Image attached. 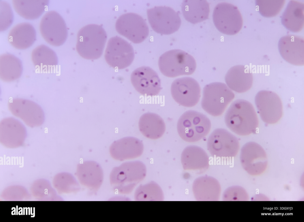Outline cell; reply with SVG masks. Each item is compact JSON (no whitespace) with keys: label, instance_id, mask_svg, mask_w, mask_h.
Masks as SVG:
<instances>
[{"label":"cell","instance_id":"cell-15","mask_svg":"<svg viewBox=\"0 0 304 222\" xmlns=\"http://www.w3.org/2000/svg\"><path fill=\"white\" fill-rule=\"evenodd\" d=\"M12 114L22 119L31 127L42 125L45 120V115L41 107L35 102L21 98L10 100L8 104Z\"/></svg>","mask_w":304,"mask_h":222},{"label":"cell","instance_id":"cell-13","mask_svg":"<svg viewBox=\"0 0 304 222\" xmlns=\"http://www.w3.org/2000/svg\"><path fill=\"white\" fill-rule=\"evenodd\" d=\"M255 103L261 118L265 123H276L282 117V103L276 93L269 90L260 91L255 97Z\"/></svg>","mask_w":304,"mask_h":222},{"label":"cell","instance_id":"cell-22","mask_svg":"<svg viewBox=\"0 0 304 222\" xmlns=\"http://www.w3.org/2000/svg\"><path fill=\"white\" fill-rule=\"evenodd\" d=\"M181 163L185 170L202 172L209 166V158L206 152L202 148L194 145L186 147L181 157Z\"/></svg>","mask_w":304,"mask_h":222},{"label":"cell","instance_id":"cell-20","mask_svg":"<svg viewBox=\"0 0 304 222\" xmlns=\"http://www.w3.org/2000/svg\"><path fill=\"white\" fill-rule=\"evenodd\" d=\"M143 149L141 141L134 137H127L114 141L110 146L109 152L113 158L123 161L140 157Z\"/></svg>","mask_w":304,"mask_h":222},{"label":"cell","instance_id":"cell-24","mask_svg":"<svg viewBox=\"0 0 304 222\" xmlns=\"http://www.w3.org/2000/svg\"><path fill=\"white\" fill-rule=\"evenodd\" d=\"M36 37V31L33 25L29 23L23 22L17 24L11 29L8 39L13 47L23 50L31 46Z\"/></svg>","mask_w":304,"mask_h":222},{"label":"cell","instance_id":"cell-30","mask_svg":"<svg viewBox=\"0 0 304 222\" xmlns=\"http://www.w3.org/2000/svg\"><path fill=\"white\" fill-rule=\"evenodd\" d=\"M23 72L21 60L14 55L5 53L0 56V78L5 82H10L18 79Z\"/></svg>","mask_w":304,"mask_h":222},{"label":"cell","instance_id":"cell-1","mask_svg":"<svg viewBox=\"0 0 304 222\" xmlns=\"http://www.w3.org/2000/svg\"><path fill=\"white\" fill-rule=\"evenodd\" d=\"M224 121L227 127L235 134L242 136L256 132L258 119L252 105L243 99L237 100L227 111Z\"/></svg>","mask_w":304,"mask_h":222},{"label":"cell","instance_id":"cell-25","mask_svg":"<svg viewBox=\"0 0 304 222\" xmlns=\"http://www.w3.org/2000/svg\"><path fill=\"white\" fill-rule=\"evenodd\" d=\"M281 22L288 30L293 32L301 31L304 25V3L291 0L281 16Z\"/></svg>","mask_w":304,"mask_h":222},{"label":"cell","instance_id":"cell-33","mask_svg":"<svg viewBox=\"0 0 304 222\" xmlns=\"http://www.w3.org/2000/svg\"><path fill=\"white\" fill-rule=\"evenodd\" d=\"M135 198L137 200L163 199L162 192L156 184L151 183L139 187L135 193Z\"/></svg>","mask_w":304,"mask_h":222},{"label":"cell","instance_id":"cell-9","mask_svg":"<svg viewBox=\"0 0 304 222\" xmlns=\"http://www.w3.org/2000/svg\"><path fill=\"white\" fill-rule=\"evenodd\" d=\"M207 147L213 157L230 158L236 155L240 144L235 136L225 129L218 128L214 130L209 136Z\"/></svg>","mask_w":304,"mask_h":222},{"label":"cell","instance_id":"cell-27","mask_svg":"<svg viewBox=\"0 0 304 222\" xmlns=\"http://www.w3.org/2000/svg\"><path fill=\"white\" fill-rule=\"evenodd\" d=\"M138 126L142 134L151 139L161 138L166 129L163 119L159 115L152 113H146L142 115L139 120Z\"/></svg>","mask_w":304,"mask_h":222},{"label":"cell","instance_id":"cell-23","mask_svg":"<svg viewBox=\"0 0 304 222\" xmlns=\"http://www.w3.org/2000/svg\"><path fill=\"white\" fill-rule=\"evenodd\" d=\"M76 173L80 183L89 189L96 190L101 185L103 171L100 166L96 162L86 161L78 164Z\"/></svg>","mask_w":304,"mask_h":222},{"label":"cell","instance_id":"cell-7","mask_svg":"<svg viewBox=\"0 0 304 222\" xmlns=\"http://www.w3.org/2000/svg\"><path fill=\"white\" fill-rule=\"evenodd\" d=\"M213 19L217 29L226 34H237L243 26L242 17L237 7L227 2L216 5L213 11Z\"/></svg>","mask_w":304,"mask_h":222},{"label":"cell","instance_id":"cell-32","mask_svg":"<svg viewBox=\"0 0 304 222\" xmlns=\"http://www.w3.org/2000/svg\"><path fill=\"white\" fill-rule=\"evenodd\" d=\"M285 1L284 0H256L255 4L262 15L270 17L278 14L283 8Z\"/></svg>","mask_w":304,"mask_h":222},{"label":"cell","instance_id":"cell-4","mask_svg":"<svg viewBox=\"0 0 304 222\" xmlns=\"http://www.w3.org/2000/svg\"><path fill=\"white\" fill-rule=\"evenodd\" d=\"M158 65L164 75L174 78L192 74L196 70V63L193 57L189 53L175 49L162 54L159 58Z\"/></svg>","mask_w":304,"mask_h":222},{"label":"cell","instance_id":"cell-12","mask_svg":"<svg viewBox=\"0 0 304 222\" xmlns=\"http://www.w3.org/2000/svg\"><path fill=\"white\" fill-rule=\"evenodd\" d=\"M115 27L119 34L135 43L142 42L149 34L148 27L145 21L134 13L121 15L116 21Z\"/></svg>","mask_w":304,"mask_h":222},{"label":"cell","instance_id":"cell-26","mask_svg":"<svg viewBox=\"0 0 304 222\" xmlns=\"http://www.w3.org/2000/svg\"><path fill=\"white\" fill-rule=\"evenodd\" d=\"M195 197L198 201H217L220 193V187L218 181L209 177H203L194 182L193 186Z\"/></svg>","mask_w":304,"mask_h":222},{"label":"cell","instance_id":"cell-28","mask_svg":"<svg viewBox=\"0 0 304 222\" xmlns=\"http://www.w3.org/2000/svg\"><path fill=\"white\" fill-rule=\"evenodd\" d=\"M181 10L186 20L195 24L208 18L209 5L205 0H185L182 3Z\"/></svg>","mask_w":304,"mask_h":222},{"label":"cell","instance_id":"cell-19","mask_svg":"<svg viewBox=\"0 0 304 222\" xmlns=\"http://www.w3.org/2000/svg\"><path fill=\"white\" fill-rule=\"evenodd\" d=\"M240 160L243 168L248 171H263L267 164L266 152L262 147L253 141L248 142L242 147Z\"/></svg>","mask_w":304,"mask_h":222},{"label":"cell","instance_id":"cell-29","mask_svg":"<svg viewBox=\"0 0 304 222\" xmlns=\"http://www.w3.org/2000/svg\"><path fill=\"white\" fill-rule=\"evenodd\" d=\"M48 0H13L12 5L15 11L27 19L39 18L49 3Z\"/></svg>","mask_w":304,"mask_h":222},{"label":"cell","instance_id":"cell-5","mask_svg":"<svg viewBox=\"0 0 304 222\" xmlns=\"http://www.w3.org/2000/svg\"><path fill=\"white\" fill-rule=\"evenodd\" d=\"M146 174V167L142 162H125L113 169L110 174V182L119 192L129 193L144 178Z\"/></svg>","mask_w":304,"mask_h":222},{"label":"cell","instance_id":"cell-16","mask_svg":"<svg viewBox=\"0 0 304 222\" xmlns=\"http://www.w3.org/2000/svg\"><path fill=\"white\" fill-rule=\"evenodd\" d=\"M131 80L135 89L144 95H156L161 89L158 74L149 67L142 66L135 69L131 74Z\"/></svg>","mask_w":304,"mask_h":222},{"label":"cell","instance_id":"cell-18","mask_svg":"<svg viewBox=\"0 0 304 222\" xmlns=\"http://www.w3.org/2000/svg\"><path fill=\"white\" fill-rule=\"evenodd\" d=\"M282 57L295 65H304V39L301 36L288 34L281 37L278 44Z\"/></svg>","mask_w":304,"mask_h":222},{"label":"cell","instance_id":"cell-10","mask_svg":"<svg viewBox=\"0 0 304 222\" xmlns=\"http://www.w3.org/2000/svg\"><path fill=\"white\" fill-rule=\"evenodd\" d=\"M147 15L152 29L161 34L173 33L179 29L181 24L178 14L169 7L156 6L148 9Z\"/></svg>","mask_w":304,"mask_h":222},{"label":"cell","instance_id":"cell-6","mask_svg":"<svg viewBox=\"0 0 304 222\" xmlns=\"http://www.w3.org/2000/svg\"><path fill=\"white\" fill-rule=\"evenodd\" d=\"M234 97V94L225 84L213 82L204 87L201 105L209 114L218 116L223 113Z\"/></svg>","mask_w":304,"mask_h":222},{"label":"cell","instance_id":"cell-34","mask_svg":"<svg viewBox=\"0 0 304 222\" xmlns=\"http://www.w3.org/2000/svg\"><path fill=\"white\" fill-rule=\"evenodd\" d=\"M13 14L10 4L3 0L0 1V31L7 29L12 24Z\"/></svg>","mask_w":304,"mask_h":222},{"label":"cell","instance_id":"cell-8","mask_svg":"<svg viewBox=\"0 0 304 222\" xmlns=\"http://www.w3.org/2000/svg\"><path fill=\"white\" fill-rule=\"evenodd\" d=\"M39 30L45 41L54 46L63 45L68 36L65 21L61 15L55 10L49 11L44 15L40 22Z\"/></svg>","mask_w":304,"mask_h":222},{"label":"cell","instance_id":"cell-31","mask_svg":"<svg viewBox=\"0 0 304 222\" xmlns=\"http://www.w3.org/2000/svg\"><path fill=\"white\" fill-rule=\"evenodd\" d=\"M31 59L34 66L42 70H47L58 64V59L55 52L49 47L40 45L32 51Z\"/></svg>","mask_w":304,"mask_h":222},{"label":"cell","instance_id":"cell-11","mask_svg":"<svg viewBox=\"0 0 304 222\" xmlns=\"http://www.w3.org/2000/svg\"><path fill=\"white\" fill-rule=\"evenodd\" d=\"M134 57L132 45L124 39L115 36L107 43L104 53L107 63L114 68L122 69L129 66Z\"/></svg>","mask_w":304,"mask_h":222},{"label":"cell","instance_id":"cell-21","mask_svg":"<svg viewBox=\"0 0 304 222\" xmlns=\"http://www.w3.org/2000/svg\"><path fill=\"white\" fill-rule=\"evenodd\" d=\"M225 82L229 89L242 93L249 90L252 86L253 77L249 68L243 65L231 67L225 77Z\"/></svg>","mask_w":304,"mask_h":222},{"label":"cell","instance_id":"cell-2","mask_svg":"<svg viewBox=\"0 0 304 222\" xmlns=\"http://www.w3.org/2000/svg\"><path fill=\"white\" fill-rule=\"evenodd\" d=\"M107 39V34L101 26L91 24L82 28L77 34V51L83 58L94 60L102 55Z\"/></svg>","mask_w":304,"mask_h":222},{"label":"cell","instance_id":"cell-17","mask_svg":"<svg viewBox=\"0 0 304 222\" xmlns=\"http://www.w3.org/2000/svg\"><path fill=\"white\" fill-rule=\"evenodd\" d=\"M26 134L24 125L14 118H6L0 122V141L7 147L13 148L21 146Z\"/></svg>","mask_w":304,"mask_h":222},{"label":"cell","instance_id":"cell-14","mask_svg":"<svg viewBox=\"0 0 304 222\" xmlns=\"http://www.w3.org/2000/svg\"><path fill=\"white\" fill-rule=\"evenodd\" d=\"M171 92L174 100L179 104L186 107L196 105L200 97V86L195 79L190 77L175 79L171 84Z\"/></svg>","mask_w":304,"mask_h":222},{"label":"cell","instance_id":"cell-3","mask_svg":"<svg viewBox=\"0 0 304 222\" xmlns=\"http://www.w3.org/2000/svg\"><path fill=\"white\" fill-rule=\"evenodd\" d=\"M211 128L209 119L203 114L194 110L184 113L177 124L179 135L183 140L189 142L200 140L209 133Z\"/></svg>","mask_w":304,"mask_h":222}]
</instances>
